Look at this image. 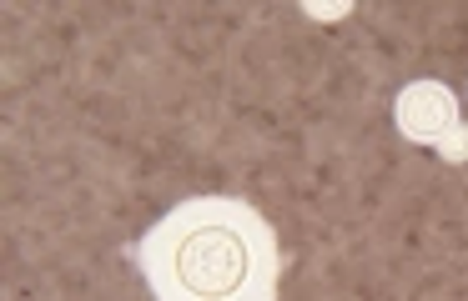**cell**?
Returning <instances> with one entry per match:
<instances>
[{"label":"cell","mask_w":468,"mask_h":301,"mask_svg":"<svg viewBox=\"0 0 468 301\" xmlns=\"http://www.w3.org/2000/svg\"><path fill=\"white\" fill-rule=\"evenodd\" d=\"M152 301H282L277 231L242 196H186L136 241Z\"/></svg>","instance_id":"6da1fadb"},{"label":"cell","mask_w":468,"mask_h":301,"mask_svg":"<svg viewBox=\"0 0 468 301\" xmlns=\"http://www.w3.org/2000/svg\"><path fill=\"white\" fill-rule=\"evenodd\" d=\"M458 120H463L458 116V96L443 86V80H408V86L398 90V100H393L398 136L413 140V146H428V150H433Z\"/></svg>","instance_id":"7a4b0ae2"},{"label":"cell","mask_w":468,"mask_h":301,"mask_svg":"<svg viewBox=\"0 0 468 301\" xmlns=\"http://www.w3.org/2000/svg\"><path fill=\"white\" fill-rule=\"evenodd\" d=\"M433 150H438V156L448 161V166H463V161H468V120H458V126L448 130V136L438 140Z\"/></svg>","instance_id":"3957f363"},{"label":"cell","mask_w":468,"mask_h":301,"mask_svg":"<svg viewBox=\"0 0 468 301\" xmlns=\"http://www.w3.org/2000/svg\"><path fill=\"white\" fill-rule=\"evenodd\" d=\"M303 16L307 20H347L353 16V0H303Z\"/></svg>","instance_id":"277c9868"}]
</instances>
